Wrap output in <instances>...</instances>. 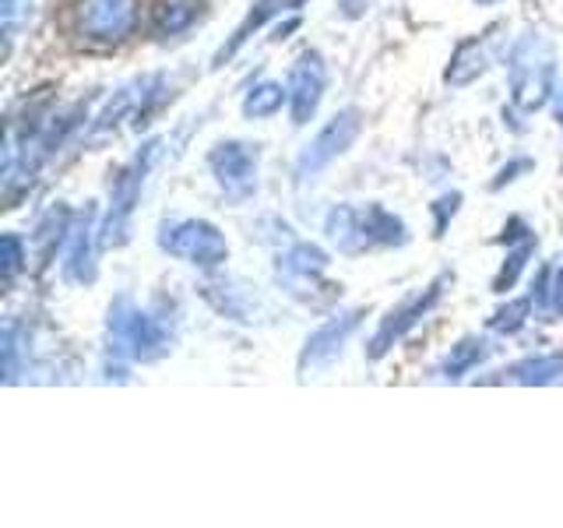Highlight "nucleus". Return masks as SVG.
I'll return each mask as SVG.
<instances>
[{"instance_id":"obj_7","label":"nucleus","mask_w":563,"mask_h":528,"mask_svg":"<svg viewBox=\"0 0 563 528\" xmlns=\"http://www.w3.org/2000/svg\"><path fill=\"white\" fill-rule=\"evenodd\" d=\"M444 286H448V275H440L437 282H430L427 289L422 293H416V296H409V299H401V304L384 317L380 321V328H377V334H374V342H369V356L374 360H380L387 349H391L398 339H405L422 317H427L433 307H437V299L444 296Z\"/></svg>"},{"instance_id":"obj_5","label":"nucleus","mask_w":563,"mask_h":528,"mask_svg":"<svg viewBox=\"0 0 563 528\" xmlns=\"http://www.w3.org/2000/svg\"><path fill=\"white\" fill-rule=\"evenodd\" d=\"M363 131V117L360 110H342L334 113L321 131L313 134V141H307L303 152L296 155V176L299 180H313L317 173L328 169L334 158H339L342 152L352 148V141L360 138Z\"/></svg>"},{"instance_id":"obj_20","label":"nucleus","mask_w":563,"mask_h":528,"mask_svg":"<svg viewBox=\"0 0 563 528\" xmlns=\"http://www.w3.org/2000/svg\"><path fill=\"white\" fill-rule=\"evenodd\" d=\"M29 0H4V29L8 35H14V29L22 25V18L29 14Z\"/></svg>"},{"instance_id":"obj_14","label":"nucleus","mask_w":563,"mask_h":528,"mask_svg":"<svg viewBox=\"0 0 563 528\" xmlns=\"http://www.w3.org/2000/svg\"><path fill=\"white\" fill-rule=\"evenodd\" d=\"M282 8V0H257V4L251 8V11H246V18H243V25L233 32V40H229L219 53H216V67H222L229 57H233V53L246 43V40H251V32H257L264 22H268V18L275 14Z\"/></svg>"},{"instance_id":"obj_16","label":"nucleus","mask_w":563,"mask_h":528,"mask_svg":"<svg viewBox=\"0 0 563 528\" xmlns=\"http://www.w3.org/2000/svg\"><path fill=\"white\" fill-rule=\"evenodd\" d=\"M510 374H515V381H521V384H550V381L563 377V356L560 352H550V356L525 360L510 370Z\"/></svg>"},{"instance_id":"obj_9","label":"nucleus","mask_w":563,"mask_h":528,"mask_svg":"<svg viewBox=\"0 0 563 528\" xmlns=\"http://www.w3.org/2000/svg\"><path fill=\"white\" fill-rule=\"evenodd\" d=\"M360 328V310L356 314H342V317H331V321H324L321 328H317L310 339H307V349L303 356H299V370H321L328 363L339 360V352L345 345V339L352 331Z\"/></svg>"},{"instance_id":"obj_19","label":"nucleus","mask_w":563,"mask_h":528,"mask_svg":"<svg viewBox=\"0 0 563 528\" xmlns=\"http://www.w3.org/2000/svg\"><path fill=\"white\" fill-rule=\"evenodd\" d=\"M25 261H29V243L22 237L8 233L4 237V278L14 282V275L25 268Z\"/></svg>"},{"instance_id":"obj_10","label":"nucleus","mask_w":563,"mask_h":528,"mask_svg":"<svg viewBox=\"0 0 563 528\" xmlns=\"http://www.w3.org/2000/svg\"><path fill=\"white\" fill-rule=\"evenodd\" d=\"M205 0H155L152 4V32L158 40L187 32L201 18Z\"/></svg>"},{"instance_id":"obj_1","label":"nucleus","mask_w":563,"mask_h":528,"mask_svg":"<svg viewBox=\"0 0 563 528\" xmlns=\"http://www.w3.org/2000/svg\"><path fill=\"white\" fill-rule=\"evenodd\" d=\"M141 25V0H78L75 35L92 50H117Z\"/></svg>"},{"instance_id":"obj_6","label":"nucleus","mask_w":563,"mask_h":528,"mask_svg":"<svg viewBox=\"0 0 563 528\" xmlns=\"http://www.w3.org/2000/svg\"><path fill=\"white\" fill-rule=\"evenodd\" d=\"M211 176L219 180V187L229 194L233 201L251 198L257 187V145H246V141H222L216 152L208 155Z\"/></svg>"},{"instance_id":"obj_8","label":"nucleus","mask_w":563,"mask_h":528,"mask_svg":"<svg viewBox=\"0 0 563 528\" xmlns=\"http://www.w3.org/2000/svg\"><path fill=\"white\" fill-rule=\"evenodd\" d=\"M324 85H328V67L321 61V53L317 50H307L303 57H299L289 70V117L296 128H303L310 123V117L317 113V106L324 99Z\"/></svg>"},{"instance_id":"obj_21","label":"nucleus","mask_w":563,"mask_h":528,"mask_svg":"<svg viewBox=\"0 0 563 528\" xmlns=\"http://www.w3.org/2000/svg\"><path fill=\"white\" fill-rule=\"evenodd\" d=\"M457 201H462V194H451V198H440L437 205H433V211H437V237L444 233V226H448V216L454 219V211H457Z\"/></svg>"},{"instance_id":"obj_2","label":"nucleus","mask_w":563,"mask_h":528,"mask_svg":"<svg viewBox=\"0 0 563 528\" xmlns=\"http://www.w3.org/2000/svg\"><path fill=\"white\" fill-rule=\"evenodd\" d=\"M553 92V53L542 40L528 35L510 53V96L525 113L550 102Z\"/></svg>"},{"instance_id":"obj_15","label":"nucleus","mask_w":563,"mask_h":528,"mask_svg":"<svg viewBox=\"0 0 563 528\" xmlns=\"http://www.w3.org/2000/svg\"><path fill=\"white\" fill-rule=\"evenodd\" d=\"M486 356H489V345H486V342H479V339L457 342V345L451 349L448 363H444V377H465V374H472V370L479 366Z\"/></svg>"},{"instance_id":"obj_13","label":"nucleus","mask_w":563,"mask_h":528,"mask_svg":"<svg viewBox=\"0 0 563 528\" xmlns=\"http://www.w3.org/2000/svg\"><path fill=\"white\" fill-rule=\"evenodd\" d=\"M282 106H289V88L278 81H261L257 88H251L243 99V117L246 120H268L275 113H282Z\"/></svg>"},{"instance_id":"obj_4","label":"nucleus","mask_w":563,"mask_h":528,"mask_svg":"<svg viewBox=\"0 0 563 528\" xmlns=\"http://www.w3.org/2000/svg\"><path fill=\"white\" fill-rule=\"evenodd\" d=\"M158 246L166 254L180 257L187 264H201V268H219L229 257V243L216 226L205 219H173L158 233Z\"/></svg>"},{"instance_id":"obj_12","label":"nucleus","mask_w":563,"mask_h":528,"mask_svg":"<svg viewBox=\"0 0 563 528\" xmlns=\"http://www.w3.org/2000/svg\"><path fill=\"white\" fill-rule=\"evenodd\" d=\"M486 67H489L486 46H483L479 40H468V43L457 46L454 61H451L448 75H444V81H448V85H468V81H475L479 75H486Z\"/></svg>"},{"instance_id":"obj_22","label":"nucleus","mask_w":563,"mask_h":528,"mask_svg":"<svg viewBox=\"0 0 563 528\" xmlns=\"http://www.w3.org/2000/svg\"><path fill=\"white\" fill-rule=\"evenodd\" d=\"M553 113H556V123L563 128V88H556V92H553Z\"/></svg>"},{"instance_id":"obj_3","label":"nucleus","mask_w":563,"mask_h":528,"mask_svg":"<svg viewBox=\"0 0 563 528\" xmlns=\"http://www.w3.org/2000/svg\"><path fill=\"white\" fill-rule=\"evenodd\" d=\"M110 339H113V349L123 352V356L131 360H158L163 352L169 349L166 345V331L163 324L148 317L141 307H134V299H117L110 307Z\"/></svg>"},{"instance_id":"obj_18","label":"nucleus","mask_w":563,"mask_h":528,"mask_svg":"<svg viewBox=\"0 0 563 528\" xmlns=\"http://www.w3.org/2000/svg\"><path fill=\"white\" fill-rule=\"evenodd\" d=\"M528 257H532V240H528V243L521 246V251H515V254L507 257L510 264H504V272L497 275V282H493V289H497V293H507L510 286H515V282H518V275L525 272Z\"/></svg>"},{"instance_id":"obj_11","label":"nucleus","mask_w":563,"mask_h":528,"mask_svg":"<svg viewBox=\"0 0 563 528\" xmlns=\"http://www.w3.org/2000/svg\"><path fill=\"white\" fill-rule=\"evenodd\" d=\"M70 246L64 257V278L67 282H92V226L88 219H81L75 229H70Z\"/></svg>"},{"instance_id":"obj_17","label":"nucleus","mask_w":563,"mask_h":528,"mask_svg":"<svg viewBox=\"0 0 563 528\" xmlns=\"http://www.w3.org/2000/svg\"><path fill=\"white\" fill-rule=\"evenodd\" d=\"M532 304H536V299H515L510 307H504V310L493 314L489 328H493V331H500V334H515L518 328H525L528 314H532Z\"/></svg>"},{"instance_id":"obj_23","label":"nucleus","mask_w":563,"mask_h":528,"mask_svg":"<svg viewBox=\"0 0 563 528\" xmlns=\"http://www.w3.org/2000/svg\"><path fill=\"white\" fill-rule=\"evenodd\" d=\"M299 4H307V0H292V8H299Z\"/></svg>"}]
</instances>
